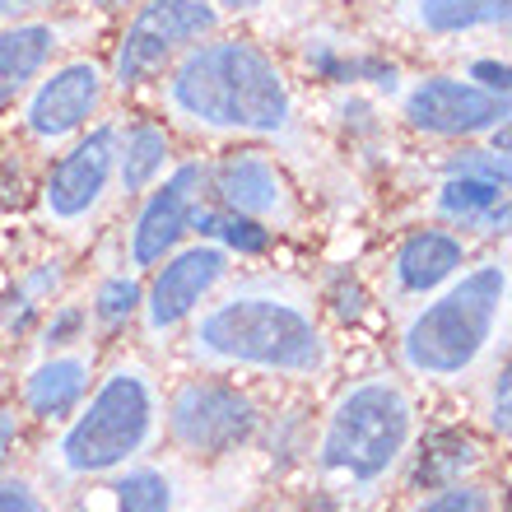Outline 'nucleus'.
<instances>
[{
	"mask_svg": "<svg viewBox=\"0 0 512 512\" xmlns=\"http://www.w3.org/2000/svg\"><path fill=\"white\" fill-rule=\"evenodd\" d=\"M191 354L210 368H261L312 378L331 364L322 326L303 303L275 294H233L191 331Z\"/></svg>",
	"mask_w": 512,
	"mask_h": 512,
	"instance_id": "1",
	"label": "nucleus"
},
{
	"mask_svg": "<svg viewBox=\"0 0 512 512\" xmlns=\"http://www.w3.org/2000/svg\"><path fill=\"white\" fill-rule=\"evenodd\" d=\"M168 98L182 117L215 131L270 135L289 122V89L261 47L252 42H210L177 66Z\"/></svg>",
	"mask_w": 512,
	"mask_h": 512,
	"instance_id": "2",
	"label": "nucleus"
},
{
	"mask_svg": "<svg viewBox=\"0 0 512 512\" xmlns=\"http://www.w3.org/2000/svg\"><path fill=\"white\" fill-rule=\"evenodd\" d=\"M415 410L396 378H364L340 391L317 443L322 480L336 494H373L405 461Z\"/></svg>",
	"mask_w": 512,
	"mask_h": 512,
	"instance_id": "3",
	"label": "nucleus"
},
{
	"mask_svg": "<svg viewBox=\"0 0 512 512\" xmlns=\"http://www.w3.org/2000/svg\"><path fill=\"white\" fill-rule=\"evenodd\" d=\"M159 433V391L140 364H117L98 382L75 424L56 443V471L66 480H98L126 471Z\"/></svg>",
	"mask_w": 512,
	"mask_h": 512,
	"instance_id": "4",
	"label": "nucleus"
},
{
	"mask_svg": "<svg viewBox=\"0 0 512 512\" xmlns=\"http://www.w3.org/2000/svg\"><path fill=\"white\" fill-rule=\"evenodd\" d=\"M503 298H508V270H471L461 284H452L447 294H438L429 308H419L410 317L401 336V364L429 382L466 378L494 340Z\"/></svg>",
	"mask_w": 512,
	"mask_h": 512,
	"instance_id": "5",
	"label": "nucleus"
},
{
	"mask_svg": "<svg viewBox=\"0 0 512 512\" xmlns=\"http://www.w3.org/2000/svg\"><path fill=\"white\" fill-rule=\"evenodd\" d=\"M252 429L256 405L238 387H224V382H187L168 405V433L187 452H201V457L233 452L238 443L252 438Z\"/></svg>",
	"mask_w": 512,
	"mask_h": 512,
	"instance_id": "6",
	"label": "nucleus"
},
{
	"mask_svg": "<svg viewBox=\"0 0 512 512\" xmlns=\"http://www.w3.org/2000/svg\"><path fill=\"white\" fill-rule=\"evenodd\" d=\"M210 28H215V10L205 0H154L126 28L112 75H117L122 89H131V84L145 80L149 70H159L182 42H201Z\"/></svg>",
	"mask_w": 512,
	"mask_h": 512,
	"instance_id": "7",
	"label": "nucleus"
},
{
	"mask_svg": "<svg viewBox=\"0 0 512 512\" xmlns=\"http://www.w3.org/2000/svg\"><path fill=\"white\" fill-rule=\"evenodd\" d=\"M229 275V252L219 247H187L154 275L145 298V326L149 336H168L215 294V284Z\"/></svg>",
	"mask_w": 512,
	"mask_h": 512,
	"instance_id": "8",
	"label": "nucleus"
},
{
	"mask_svg": "<svg viewBox=\"0 0 512 512\" xmlns=\"http://www.w3.org/2000/svg\"><path fill=\"white\" fill-rule=\"evenodd\" d=\"M405 117L429 135H475L508 122V103L461 80H424L405 98Z\"/></svg>",
	"mask_w": 512,
	"mask_h": 512,
	"instance_id": "9",
	"label": "nucleus"
},
{
	"mask_svg": "<svg viewBox=\"0 0 512 512\" xmlns=\"http://www.w3.org/2000/svg\"><path fill=\"white\" fill-rule=\"evenodd\" d=\"M112 163H117V131L98 126L52 168V177H47V210L56 219L89 215L98 205V196L108 191Z\"/></svg>",
	"mask_w": 512,
	"mask_h": 512,
	"instance_id": "10",
	"label": "nucleus"
},
{
	"mask_svg": "<svg viewBox=\"0 0 512 512\" xmlns=\"http://www.w3.org/2000/svg\"><path fill=\"white\" fill-rule=\"evenodd\" d=\"M201 182H205L201 163H182V168L149 196L140 219H135V229H131V266H159L163 256L182 243Z\"/></svg>",
	"mask_w": 512,
	"mask_h": 512,
	"instance_id": "11",
	"label": "nucleus"
},
{
	"mask_svg": "<svg viewBox=\"0 0 512 512\" xmlns=\"http://www.w3.org/2000/svg\"><path fill=\"white\" fill-rule=\"evenodd\" d=\"M98 98H103V75L89 61L56 70L52 80H42V89L28 103V131L38 140H61V135L80 131L94 117Z\"/></svg>",
	"mask_w": 512,
	"mask_h": 512,
	"instance_id": "12",
	"label": "nucleus"
},
{
	"mask_svg": "<svg viewBox=\"0 0 512 512\" xmlns=\"http://www.w3.org/2000/svg\"><path fill=\"white\" fill-rule=\"evenodd\" d=\"M89 391V354H52L24 382V405L38 419H66Z\"/></svg>",
	"mask_w": 512,
	"mask_h": 512,
	"instance_id": "13",
	"label": "nucleus"
},
{
	"mask_svg": "<svg viewBox=\"0 0 512 512\" xmlns=\"http://www.w3.org/2000/svg\"><path fill=\"white\" fill-rule=\"evenodd\" d=\"M215 191L229 210H238V215H247V219L275 215V210L284 205L280 173H275L261 154H238V159L224 163L219 177H215Z\"/></svg>",
	"mask_w": 512,
	"mask_h": 512,
	"instance_id": "14",
	"label": "nucleus"
},
{
	"mask_svg": "<svg viewBox=\"0 0 512 512\" xmlns=\"http://www.w3.org/2000/svg\"><path fill=\"white\" fill-rule=\"evenodd\" d=\"M461 243L452 233H415V238H405L401 252H396V284H401L405 294H429L438 289L443 280H452L461 270Z\"/></svg>",
	"mask_w": 512,
	"mask_h": 512,
	"instance_id": "15",
	"label": "nucleus"
},
{
	"mask_svg": "<svg viewBox=\"0 0 512 512\" xmlns=\"http://www.w3.org/2000/svg\"><path fill=\"white\" fill-rule=\"evenodd\" d=\"M56 47V33L47 24H24L0 33V108L28 89V80H38V70L47 66V56Z\"/></svg>",
	"mask_w": 512,
	"mask_h": 512,
	"instance_id": "16",
	"label": "nucleus"
},
{
	"mask_svg": "<svg viewBox=\"0 0 512 512\" xmlns=\"http://www.w3.org/2000/svg\"><path fill=\"white\" fill-rule=\"evenodd\" d=\"M89 512H173V480L163 471H122Z\"/></svg>",
	"mask_w": 512,
	"mask_h": 512,
	"instance_id": "17",
	"label": "nucleus"
},
{
	"mask_svg": "<svg viewBox=\"0 0 512 512\" xmlns=\"http://www.w3.org/2000/svg\"><path fill=\"white\" fill-rule=\"evenodd\" d=\"M419 19L433 33H466L480 24H503L508 0H419Z\"/></svg>",
	"mask_w": 512,
	"mask_h": 512,
	"instance_id": "18",
	"label": "nucleus"
},
{
	"mask_svg": "<svg viewBox=\"0 0 512 512\" xmlns=\"http://www.w3.org/2000/svg\"><path fill=\"white\" fill-rule=\"evenodd\" d=\"M499 201H503V182H489V177L447 173L443 191H438V210L452 219H466V224H480Z\"/></svg>",
	"mask_w": 512,
	"mask_h": 512,
	"instance_id": "19",
	"label": "nucleus"
},
{
	"mask_svg": "<svg viewBox=\"0 0 512 512\" xmlns=\"http://www.w3.org/2000/svg\"><path fill=\"white\" fill-rule=\"evenodd\" d=\"M163 163H168V135L154 131V126H135L122 149V187L145 191L163 173Z\"/></svg>",
	"mask_w": 512,
	"mask_h": 512,
	"instance_id": "20",
	"label": "nucleus"
},
{
	"mask_svg": "<svg viewBox=\"0 0 512 512\" xmlns=\"http://www.w3.org/2000/svg\"><path fill=\"white\" fill-rule=\"evenodd\" d=\"M187 229H196L201 238H219V243L238 247V252H266L270 247V229H261L256 219L247 215H215V210H201V205H191V219Z\"/></svg>",
	"mask_w": 512,
	"mask_h": 512,
	"instance_id": "21",
	"label": "nucleus"
},
{
	"mask_svg": "<svg viewBox=\"0 0 512 512\" xmlns=\"http://www.w3.org/2000/svg\"><path fill=\"white\" fill-rule=\"evenodd\" d=\"M489 508H494L489 489L471 485V480H447L438 494L415 503V512H489Z\"/></svg>",
	"mask_w": 512,
	"mask_h": 512,
	"instance_id": "22",
	"label": "nucleus"
},
{
	"mask_svg": "<svg viewBox=\"0 0 512 512\" xmlns=\"http://www.w3.org/2000/svg\"><path fill=\"white\" fill-rule=\"evenodd\" d=\"M140 308V284L126 280V275H112V280L98 284L94 294V317L103 326H122L131 312Z\"/></svg>",
	"mask_w": 512,
	"mask_h": 512,
	"instance_id": "23",
	"label": "nucleus"
},
{
	"mask_svg": "<svg viewBox=\"0 0 512 512\" xmlns=\"http://www.w3.org/2000/svg\"><path fill=\"white\" fill-rule=\"evenodd\" d=\"M447 173L489 177V182H503V187H508V159H503V154H466V159H452Z\"/></svg>",
	"mask_w": 512,
	"mask_h": 512,
	"instance_id": "24",
	"label": "nucleus"
},
{
	"mask_svg": "<svg viewBox=\"0 0 512 512\" xmlns=\"http://www.w3.org/2000/svg\"><path fill=\"white\" fill-rule=\"evenodd\" d=\"M80 331H84V312L80 308H61L52 322L42 326V345H47V350H61V345H70V340H80Z\"/></svg>",
	"mask_w": 512,
	"mask_h": 512,
	"instance_id": "25",
	"label": "nucleus"
},
{
	"mask_svg": "<svg viewBox=\"0 0 512 512\" xmlns=\"http://www.w3.org/2000/svg\"><path fill=\"white\" fill-rule=\"evenodd\" d=\"M0 512H47V503L28 480H0Z\"/></svg>",
	"mask_w": 512,
	"mask_h": 512,
	"instance_id": "26",
	"label": "nucleus"
},
{
	"mask_svg": "<svg viewBox=\"0 0 512 512\" xmlns=\"http://www.w3.org/2000/svg\"><path fill=\"white\" fill-rule=\"evenodd\" d=\"M471 75L480 80V89H485V94L508 98V66H503V61H475Z\"/></svg>",
	"mask_w": 512,
	"mask_h": 512,
	"instance_id": "27",
	"label": "nucleus"
},
{
	"mask_svg": "<svg viewBox=\"0 0 512 512\" xmlns=\"http://www.w3.org/2000/svg\"><path fill=\"white\" fill-rule=\"evenodd\" d=\"M489 424L499 433H508V373H499V387L489 396Z\"/></svg>",
	"mask_w": 512,
	"mask_h": 512,
	"instance_id": "28",
	"label": "nucleus"
},
{
	"mask_svg": "<svg viewBox=\"0 0 512 512\" xmlns=\"http://www.w3.org/2000/svg\"><path fill=\"white\" fill-rule=\"evenodd\" d=\"M14 443H19V415H14V410H0V461L10 457Z\"/></svg>",
	"mask_w": 512,
	"mask_h": 512,
	"instance_id": "29",
	"label": "nucleus"
},
{
	"mask_svg": "<svg viewBox=\"0 0 512 512\" xmlns=\"http://www.w3.org/2000/svg\"><path fill=\"white\" fill-rule=\"evenodd\" d=\"M52 0H0V19H14V14H28V10H42Z\"/></svg>",
	"mask_w": 512,
	"mask_h": 512,
	"instance_id": "30",
	"label": "nucleus"
},
{
	"mask_svg": "<svg viewBox=\"0 0 512 512\" xmlns=\"http://www.w3.org/2000/svg\"><path fill=\"white\" fill-rule=\"evenodd\" d=\"M215 5H229V10H256L261 0H215Z\"/></svg>",
	"mask_w": 512,
	"mask_h": 512,
	"instance_id": "31",
	"label": "nucleus"
},
{
	"mask_svg": "<svg viewBox=\"0 0 512 512\" xmlns=\"http://www.w3.org/2000/svg\"><path fill=\"white\" fill-rule=\"evenodd\" d=\"M98 10H126V5H131V0H94Z\"/></svg>",
	"mask_w": 512,
	"mask_h": 512,
	"instance_id": "32",
	"label": "nucleus"
}]
</instances>
